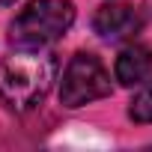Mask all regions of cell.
<instances>
[{
	"label": "cell",
	"instance_id": "1",
	"mask_svg": "<svg viewBox=\"0 0 152 152\" xmlns=\"http://www.w3.org/2000/svg\"><path fill=\"white\" fill-rule=\"evenodd\" d=\"M57 54L42 48H18V54L0 63V104L15 113L39 107L57 81Z\"/></svg>",
	"mask_w": 152,
	"mask_h": 152
},
{
	"label": "cell",
	"instance_id": "2",
	"mask_svg": "<svg viewBox=\"0 0 152 152\" xmlns=\"http://www.w3.org/2000/svg\"><path fill=\"white\" fill-rule=\"evenodd\" d=\"M75 24L72 0H30L9 27L15 48H45Z\"/></svg>",
	"mask_w": 152,
	"mask_h": 152
},
{
	"label": "cell",
	"instance_id": "3",
	"mask_svg": "<svg viewBox=\"0 0 152 152\" xmlns=\"http://www.w3.org/2000/svg\"><path fill=\"white\" fill-rule=\"evenodd\" d=\"M110 72L104 63L90 54L78 51L63 69V81H60V104L63 107H84L90 102L107 99L110 96Z\"/></svg>",
	"mask_w": 152,
	"mask_h": 152
},
{
	"label": "cell",
	"instance_id": "4",
	"mask_svg": "<svg viewBox=\"0 0 152 152\" xmlns=\"http://www.w3.org/2000/svg\"><path fill=\"white\" fill-rule=\"evenodd\" d=\"M93 27L104 42H131L143 27V15L128 3H104L99 6Z\"/></svg>",
	"mask_w": 152,
	"mask_h": 152
},
{
	"label": "cell",
	"instance_id": "5",
	"mask_svg": "<svg viewBox=\"0 0 152 152\" xmlns=\"http://www.w3.org/2000/svg\"><path fill=\"white\" fill-rule=\"evenodd\" d=\"M113 75L122 87H140L152 78V48L146 45H128L119 51Z\"/></svg>",
	"mask_w": 152,
	"mask_h": 152
},
{
	"label": "cell",
	"instance_id": "6",
	"mask_svg": "<svg viewBox=\"0 0 152 152\" xmlns=\"http://www.w3.org/2000/svg\"><path fill=\"white\" fill-rule=\"evenodd\" d=\"M128 116L134 122H152V81L149 84H140V93L131 99Z\"/></svg>",
	"mask_w": 152,
	"mask_h": 152
},
{
	"label": "cell",
	"instance_id": "7",
	"mask_svg": "<svg viewBox=\"0 0 152 152\" xmlns=\"http://www.w3.org/2000/svg\"><path fill=\"white\" fill-rule=\"evenodd\" d=\"M9 3H15V0H0V6H9Z\"/></svg>",
	"mask_w": 152,
	"mask_h": 152
},
{
	"label": "cell",
	"instance_id": "8",
	"mask_svg": "<svg viewBox=\"0 0 152 152\" xmlns=\"http://www.w3.org/2000/svg\"><path fill=\"white\" fill-rule=\"evenodd\" d=\"M146 6H149V9H152V0H146Z\"/></svg>",
	"mask_w": 152,
	"mask_h": 152
}]
</instances>
